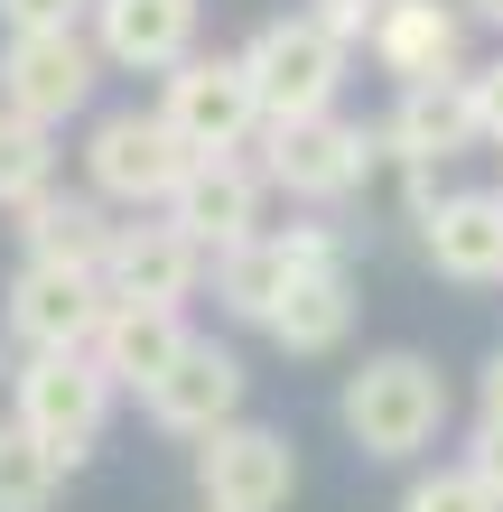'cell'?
Segmentation results:
<instances>
[{"label": "cell", "mask_w": 503, "mask_h": 512, "mask_svg": "<svg viewBox=\"0 0 503 512\" xmlns=\"http://www.w3.org/2000/svg\"><path fill=\"white\" fill-rule=\"evenodd\" d=\"M168 215L187 224L205 252H233V243H252V233H261V177L233 159V149H215V159H196L187 177H177Z\"/></svg>", "instance_id": "cell-14"}, {"label": "cell", "mask_w": 503, "mask_h": 512, "mask_svg": "<svg viewBox=\"0 0 503 512\" xmlns=\"http://www.w3.org/2000/svg\"><path fill=\"white\" fill-rule=\"evenodd\" d=\"M466 19H476V28H503V0H466Z\"/></svg>", "instance_id": "cell-28"}, {"label": "cell", "mask_w": 503, "mask_h": 512, "mask_svg": "<svg viewBox=\"0 0 503 512\" xmlns=\"http://www.w3.org/2000/svg\"><path fill=\"white\" fill-rule=\"evenodd\" d=\"M140 401H150V419L159 429H177V438H205V429H224V419H243V364H233L224 345H187L177 354V364L140 391Z\"/></svg>", "instance_id": "cell-13"}, {"label": "cell", "mask_w": 503, "mask_h": 512, "mask_svg": "<svg viewBox=\"0 0 503 512\" xmlns=\"http://www.w3.org/2000/svg\"><path fill=\"white\" fill-rule=\"evenodd\" d=\"M382 131L336 122V112H299V122H271V187H289L299 205H345L373 177Z\"/></svg>", "instance_id": "cell-8"}, {"label": "cell", "mask_w": 503, "mask_h": 512, "mask_svg": "<svg viewBox=\"0 0 503 512\" xmlns=\"http://www.w3.org/2000/svg\"><path fill=\"white\" fill-rule=\"evenodd\" d=\"M308 19H327L345 47H373V28H382V0H308Z\"/></svg>", "instance_id": "cell-23"}, {"label": "cell", "mask_w": 503, "mask_h": 512, "mask_svg": "<svg viewBox=\"0 0 503 512\" xmlns=\"http://www.w3.org/2000/svg\"><path fill=\"white\" fill-rule=\"evenodd\" d=\"M112 224L103 215V196H28L19 205V243H28V261H56V270H94L103 280V261H112Z\"/></svg>", "instance_id": "cell-18"}, {"label": "cell", "mask_w": 503, "mask_h": 512, "mask_svg": "<svg viewBox=\"0 0 503 512\" xmlns=\"http://www.w3.org/2000/svg\"><path fill=\"white\" fill-rule=\"evenodd\" d=\"M336 419H345V438L364 447V457L401 466V457H420V447L438 438V419H448V382H438V364H420V354H373V364L345 373Z\"/></svg>", "instance_id": "cell-1"}, {"label": "cell", "mask_w": 503, "mask_h": 512, "mask_svg": "<svg viewBox=\"0 0 503 512\" xmlns=\"http://www.w3.org/2000/svg\"><path fill=\"white\" fill-rule=\"evenodd\" d=\"M196 0H94V47L122 75H168L177 56H196Z\"/></svg>", "instance_id": "cell-12"}, {"label": "cell", "mask_w": 503, "mask_h": 512, "mask_svg": "<svg viewBox=\"0 0 503 512\" xmlns=\"http://www.w3.org/2000/svg\"><path fill=\"white\" fill-rule=\"evenodd\" d=\"M187 168H196V149L177 140L168 112H103L94 140H84V177L112 205H168Z\"/></svg>", "instance_id": "cell-6"}, {"label": "cell", "mask_w": 503, "mask_h": 512, "mask_svg": "<svg viewBox=\"0 0 503 512\" xmlns=\"http://www.w3.org/2000/svg\"><path fill=\"white\" fill-rule=\"evenodd\" d=\"M112 317V289L94 280V270H56V261H28L10 280V336L28 354H94Z\"/></svg>", "instance_id": "cell-9"}, {"label": "cell", "mask_w": 503, "mask_h": 512, "mask_svg": "<svg viewBox=\"0 0 503 512\" xmlns=\"http://www.w3.org/2000/svg\"><path fill=\"white\" fill-rule=\"evenodd\" d=\"M159 112L177 122V140H187L196 159H215V149H243L261 122H271L243 56H177V66L159 75Z\"/></svg>", "instance_id": "cell-4"}, {"label": "cell", "mask_w": 503, "mask_h": 512, "mask_svg": "<svg viewBox=\"0 0 503 512\" xmlns=\"http://www.w3.org/2000/svg\"><path fill=\"white\" fill-rule=\"evenodd\" d=\"M476 401H485V419H503V345L485 354V373H476Z\"/></svg>", "instance_id": "cell-27"}, {"label": "cell", "mask_w": 503, "mask_h": 512, "mask_svg": "<svg viewBox=\"0 0 503 512\" xmlns=\"http://www.w3.org/2000/svg\"><path fill=\"white\" fill-rule=\"evenodd\" d=\"M196 494H205V512H289V494H299V457H289L280 429L224 419V429L196 438Z\"/></svg>", "instance_id": "cell-7"}, {"label": "cell", "mask_w": 503, "mask_h": 512, "mask_svg": "<svg viewBox=\"0 0 503 512\" xmlns=\"http://www.w3.org/2000/svg\"><path fill=\"white\" fill-rule=\"evenodd\" d=\"M94 84H103V47L75 28H10V47H0V103L47 131L75 122L94 103Z\"/></svg>", "instance_id": "cell-5"}, {"label": "cell", "mask_w": 503, "mask_h": 512, "mask_svg": "<svg viewBox=\"0 0 503 512\" xmlns=\"http://www.w3.org/2000/svg\"><path fill=\"white\" fill-rule=\"evenodd\" d=\"M47 187H56V131L0 103V205L19 215V205H28V196H47Z\"/></svg>", "instance_id": "cell-21"}, {"label": "cell", "mask_w": 503, "mask_h": 512, "mask_svg": "<svg viewBox=\"0 0 503 512\" xmlns=\"http://www.w3.org/2000/svg\"><path fill=\"white\" fill-rule=\"evenodd\" d=\"M401 512H503V494L476 466H438V475H420V485L401 494Z\"/></svg>", "instance_id": "cell-22"}, {"label": "cell", "mask_w": 503, "mask_h": 512, "mask_svg": "<svg viewBox=\"0 0 503 512\" xmlns=\"http://www.w3.org/2000/svg\"><path fill=\"white\" fill-rule=\"evenodd\" d=\"M345 326H354V280H345V261H308L299 280H289V298L271 308L261 336H271L280 354H336Z\"/></svg>", "instance_id": "cell-19"}, {"label": "cell", "mask_w": 503, "mask_h": 512, "mask_svg": "<svg viewBox=\"0 0 503 512\" xmlns=\"http://www.w3.org/2000/svg\"><path fill=\"white\" fill-rule=\"evenodd\" d=\"M94 19V0H0V28H75Z\"/></svg>", "instance_id": "cell-24"}, {"label": "cell", "mask_w": 503, "mask_h": 512, "mask_svg": "<svg viewBox=\"0 0 503 512\" xmlns=\"http://www.w3.org/2000/svg\"><path fill=\"white\" fill-rule=\"evenodd\" d=\"M345 38L327 19H308V10H289L271 28H252V47H243V66L261 84V112L271 122H299V112H336V84H345Z\"/></svg>", "instance_id": "cell-3"}, {"label": "cell", "mask_w": 503, "mask_h": 512, "mask_svg": "<svg viewBox=\"0 0 503 512\" xmlns=\"http://www.w3.org/2000/svg\"><path fill=\"white\" fill-rule=\"evenodd\" d=\"M420 243L448 280H503V187L466 196H420Z\"/></svg>", "instance_id": "cell-16"}, {"label": "cell", "mask_w": 503, "mask_h": 512, "mask_svg": "<svg viewBox=\"0 0 503 512\" xmlns=\"http://www.w3.org/2000/svg\"><path fill=\"white\" fill-rule=\"evenodd\" d=\"M187 317L159 308V298H112V317H103V336H94V364L122 382V391H150L177 354H187Z\"/></svg>", "instance_id": "cell-17"}, {"label": "cell", "mask_w": 503, "mask_h": 512, "mask_svg": "<svg viewBox=\"0 0 503 512\" xmlns=\"http://www.w3.org/2000/svg\"><path fill=\"white\" fill-rule=\"evenodd\" d=\"M466 466H476L485 485L503 494V419H476V438H466Z\"/></svg>", "instance_id": "cell-25"}, {"label": "cell", "mask_w": 503, "mask_h": 512, "mask_svg": "<svg viewBox=\"0 0 503 512\" xmlns=\"http://www.w3.org/2000/svg\"><path fill=\"white\" fill-rule=\"evenodd\" d=\"M66 457L38 438V429H19V419H0V512H47L56 485H66Z\"/></svg>", "instance_id": "cell-20"}, {"label": "cell", "mask_w": 503, "mask_h": 512, "mask_svg": "<svg viewBox=\"0 0 503 512\" xmlns=\"http://www.w3.org/2000/svg\"><path fill=\"white\" fill-rule=\"evenodd\" d=\"M476 140H485V122H476V84H466V75L401 84L392 122H382V149H392L401 168H448V159H466Z\"/></svg>", "instance_id": "cell-10"}, {"label": "cell", "mask_w": 503, "mask_h": 512, "mask_svg": "<svg viewBox=\"0 0 503 512\" xmlns=\"http://www.w3.org/2000/svg\"><path fill=\"white\" fill-rule=\"evenodd\" d=\"M476 84V122H485V140L503 149V66H485V75H466Z\"/></svg>", "instance_id": "cell-26"}, {"label": "cell", "mask_w": 503, "mask_h": 512, "mask_svg": "<svg viewBox=\"0 0 503 512\" xmlns=\"http://www.w3.org/2000/svg\"><path fill=\"white\" fill-rule=\"evenodd\" d=\"M196 280H205V243H196L177 215L112 233V261H103V289H112V298H159V308H187Z\"/></svg>", "instance_id": "cell-11"}, {"label": "cell", "mask_w": 503, "mask_h": 512, "mask_svg": "<svg viewBox=\"0 0 503 512\" xmlns=\"http://www.w3.org/2000/svg\"><path fill=\"white\" fill-rule=\"evenodd\" d=\"M112 382L94 354H28V364L10 373V419L19 429H38L66 466L94 457V438H103V419H112Z\"/></svg>", "instance_id": "cell-2"}, {"label": "cell", "mask_w": 503, "mask_h": 512, "mask_svg": "<svg viewBox=\"0 0 503 512\" xmlns=\"http://www.w3.org/2000/svg\"><path fill=\"white\" fill-rule=\"evenodd\" d=\"M373 56H382V75H392V84L457 75V56H466V0H382Z\"/></svg>", "instance_id": "cell-15"}]
</instances>
